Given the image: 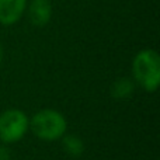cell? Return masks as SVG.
Wrapping results in <instances>:
<instances>
[{"label":"cell","mask_w":160,"mask_h":160,"mask_svg":"<svg viewBox=\"0 0 160 160\" xmlns=\"http://www.w3.org/2000/svg\"><path fill=\"white\" fill-rule=\"evenodd\" d=\"M27 7V0H0V24L13 25L20 21Z\"/></svg>","instance_id":"obj_5"},{"label":"cell","mask_w":160,"mask_h":160,"mask_svg":"<svg viewBox=\"0 0 160 160\" xmlns=\"http://www.w3.org/2000/svg\"><path fill=\"white\" fill-rule=\"evenodd\" d=\"M30 131L42 142L61 141L68 132V119L61 111L42 108L30 117Z\"/></svg>","instance_id":"obj_1"},{"label":"cell","mask_w":160,"mask_h":160,"mask_svg":"<svg viewBox=\"0 0 160 160\" xmlns=\"http://www.w3.org/2000/svg\"><path fill=\"white\" fill-rule=\"evenodd\" d=\"M136 84L132 78H119L111 84L110 93L115 100H128L135 93Z\"/></svg>","instance_id":"obj_6"},{"label":"cell","mask_w":160,"mask_h":160,"mask_svg":"<svg viewBox=\"0 0 160 160\" xmlns=\"http://www.w3.org/2000/svg\"><path fill=\"white\" fill-rule=\"evenodd\" d=\"M0 160H11V153L6 146H0Z\"/></svg>","instance_id":"obj_8"},{"label":"cell","mask_w":160,"mask_h":160,"mask_svg":"<svg viewBox=\"0 0 160 160\" xmlns=\"http://www.w3.org/2000/svg\"><path fill=\"white\" fill-rule=\"evenodd\" d=\"M132 79L148 93H155L160 86V56L155 49H142L132 61Z\"/></svg>","instance_id":"obj_2"},{"label":"cell","mask_w":160,"mask_h":160,"mask_svg":"<svg viewBox=\"0 0 160 160\" xmlns=\"http://www.w3.org/2000/svg\"><path fill=\"white\" fill-rule=\"evenodd\" d=\"M3 56H4V51H3L2 42H0V63H2V62H3Z\"/></svg>","instance_id":"obj_9"},{"label":"cell","mask_w":160,"mask_h":160,"mask_svg":"<svg viewBox=\"0 0 160 160\" xmlns=\"http://www.w3.org/2000/svg\"><path fill=\"white\" fill-rule=\"evenodd\" d=\"M52 18L51 0H31L28 4V20L34 27H45Z\"/></svg>","instance_id":"obj_4"},{"label":"cell","mask_w":160,"mask_h":160,"mask_svg":"<svg viewBox=\"0 0 160 160\" xmlns=\"http://www.w3.org/2000/svg\"><path fill=\"white\" fill-rule=\"evenodd\" d=\"M62 148H63L65 153L72 158H79L84 153V142L82 141L79 135L76 133H65L61 139Z\"/></svg>","instance_id":"obj_7"},{"label":"cell","mask_w":160,"mask_h":160,"mask_svg":"<svg viewBox=\"0 0 160 160\" xmlns=\"http://www.w3.org/2000/svg\"><path fill=\"white\" fill-rule=\"evenodd\" d=\"M30 132V117L20 108L0 112V141L4 145L17 143Z\"/></svg>","instance_id":"obj_3"}]
</instances>
